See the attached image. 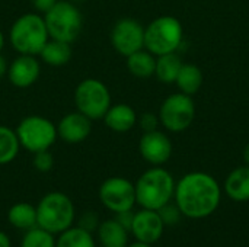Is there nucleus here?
Instances as JSON below:
<instances>
[{
  "instance_id": "f257e3e1",
  "label": "nucleus",
  "mask_w": 249,
  "mask_h": 247,
  "mask_svg": "<svg viewBox=\"0 0 249 247\" xmlns=\"http://www.w3.org/2000/svg\"><path fill=\"white\" fill-rule=\"evenodd\" d=\"M174 195L181 214L194 220L212 215L220 204L219 183L201 172L184 176L175 186Z\"/></svg>"
},
{
  "instance_id": "f03ea898",
  "label": "nucleus",
  "mask_w": 249,
  "mask_h": 247,
  "mask_svg": "<svg viewBox=\"0 0 249 247\" xmlns=\"http://www.w3.org/2000/svg\"><path fill=\"white\" fill-rule=\"evenodd\" d=\"M50 39L44 16L38 13H25L19 16L10 31L9 41L16 52L38 55Z\"/></svg>"
},
{
  "instance_id": "7ed1b4c3",
  "label": "nucleus",
  "mask_w": 249,
  "mask_h": 247,
  "mask_svg": "<svg viewBox=\"0 0 249 247\" xmlns=\"http://www.w3.org/2000/svg\"><path fill=\"white\" fill-rule=\"evenodd\" d=\"M136 188V202L146 210L158 211L163 205H166L175 192L174 178L169 172L160 167H153L144 172L137 183Z\"/></svg>"
},
{
  "instance_id": "20e7f679",
  "label": "nucleus",
  "mask_w": 249,
  "mask_h": 247,
  "mask_svg": "<svg viewBox=\"0 0 249 247\" xmlns=\"http://www.w3.org/2000/svg\"><path fill=\"white\" fill-rule=\"evenodd\" d=\"M74 217L73 201L63 192H50L44 195L36 205L38 227L53 234H61L73 227Z\"/></svg>"
},
{
  "instance_id": "39448f33",
  "label": "nucleus",
  "mask_w": 249,
  "mask_h": 247,
  "mask_svg": "<svg viewBox=\"0 0 249 247\" xmlns=\"http://www.w3.org/2000/svg\"><path fill=\"white\" fill-rule=\"evenodd\" d=\"M44 20L50 38L73 44L83 29V16L79 7L69 0H58L47 13Z\"/></svg>"
},
{
  "instance_id": "423d86ee",
  "label": "nucleus",
  "mask_w": 249,
  "mask_h": 247,
  "mask_svg": "<svg viewBox=\"0 0 249 247\" xmlns=\"http://www.w3.org/2000/svg\"><path fill=\"white\" fill-rule=\"evenodd\" d=\"M15 131L20 147L32 154L36 151L50 150L58 137L57 127L48 118L41 115L25 116L18 124Z\"/></svg>"
},
{
  "instance_id": "0eeeda50",
  "label": "nucleus",
  "mask_w": 249,
  "mask_h": 247,
  "mask_svg": "<svg viewBox=\"0 0 249 247\" xmlns=\"http://www.w3.org/2000/svg\"><path fill=\"white\" fill-rule=\"evenodd\" d=\"M76 111L90 121L102 119L111 106V93L104 82L98 79H85L74 89Z\"/></svg>"
},
{
  "instance_id": "6e6552de",
  "label": "nucleus",
  "mask_w": 249,
  "mask_h": 247,
  "mask_svg": "<svg viewBox=\"0 0 249 247\" xmlns=\"http://www.w3.org/2000/svg\"><path fill=\"white\" fill-rule=\"evenodd\" d=\"M182 39V26L172 16L155 19L144 29V47L155 55L174 52Z\"/></svg>"
},
{
  "instance_id": "1a4fd4ad",
  "label": "nucleus",
  "mask_w": 249,
  "mask_h": 247,
  "mask_svg": "<svg viewBox=\"0 0 249 247\" xmlns=\"http://www.w3.org/2000/svg\"><path fill=\"white\" fill-rule=\"evenodd\" d=\"M99 201L114 214L133 210L134 204H137L136 188L125 178H108L99 186Z\"/></svg>"
},
{
  "instance_id": "9d476101",
  "label": "nucleus",
  "mask_w": 249,
  "mask_h": 247,
  "mask_svg": "<svg viewBox=\"0 0 249 247\" xmlns=\"http://www.w3.org/2000/svg\"><path fill=\"white\" fill-rule=\"evenodd\" d=\"M196 115L194 102L188 95H172L160 106L159 118L163 127L172 132L187 130Z\"/></svg>"
},
{
  "instance_id": "9b49d317",
  "label": "nucleus",
  "mask_w": 249,
  "mask_h": 247,
  "mask_svg": "<svg viewBox=\"0 0 249 247\" xmlns=\"http://www.w3.org/2000/svg\"><path fill=\"white\" fill-rule=\"evenodd\" d=\"M111 44L114 49L128 57L144 47V28L131 17L120 19L111 31Z\"/></svg>"
},
{
  "instance_id": "f8f14e48",
  "label": "nucleus",
  "mask_w": 249,
  "mask_h": 247,
  "mask_svg": "<svg viewBox=\"0 0 249 247\" xmlns=\"http://www.w3.org/2000/svg\"><path fill=\"white\" fill-rule=\"evenodd\" d=\"M165 224L159 217L158 211L143 208L139 213H134V220L131 226V233L139 242H144L149 245L160 240L163 234Z\"/></svg>"
},
{
  "instance_id": "ddd939ff",
  "label": "nucleus",
  "mask_w": 249,
  "mask_h": 247,
  "mask_svg": "<svg viewBox=\"0 0 249 247\" xmlns=\"http://www.w3.org/2000/svg\"><path fill=\"white\" fill-rule=\"evenodd\" d=\"M41 66L36 60V55L19 54L7 68L9 82L19 89L31 87L39 77Z\"/></svg>"
},
{
  "instance_id": "4468645a",
  "label": "nucleus",
  "mask_w": 249,
  "mask_h": 247,
  "mask_svg": "<svg viewBox=\"0 0 249 247\" xmlns=\"http://www.w3.org/2000/svg\"><path fill=\"white\" fill-rule=\"evenodd\" d=\"M139 150L146 162L152 165H162L169 160L172 154V144L163 132L155 130L143 134Z\"/></svg>"
},
{
  "instance_id": "2eb2a0df",
  "label": "nucleus",
  "mask_w": 249,
  "mask_h": 247,
  "mask_svg": "<svg viewBox=\"0 0 249 247\" xmlns=\"http://www.w3.org/2000/svg\"><path fill=\"white\" fill-rule=\"evenodd\" d=\"M92 132V121L79 111L64 115L58 125L57 134L67 144H79L85 141Z\"/></svg>"
},
{
  "instance_id": "dca6fc26",
  "label": "nucleus",
  "mask_w": 249,
  "mask_h": 247,
  "mask_svg": "<svg viewBox=\"0 0 249 247\" xmlns=\"http://www.w3.org/2000/svg\"><path fill=\"white\" fill-rule=\"evenodd\" d=\"M102 119L105 121V125L111 131L127 132L134 127L137 121V115L131 106L125 103H118V105H111Z\"/></svg>"
},
{
  "instance_id": "f3484780",
  "label": "nucleus",
  "mask_w": 249,
  "mask_h": 247,
  "mask_svg": "<svg viewBox=\"0 0 249 247\" xmlns=\"http://www.w3.org/2000/svg\"><path fill=\"white\" fill-rule=\"evenodd\" d=\"M96 233L101 246L125 247L128 243V231L115 218L99 223Z\"/></svg>"
},
{
  "instance_id": "a211bd4d",
  "label": "nucleus",
  "mask_w": 249,
  "mask_h": 247,
  "mask_svg": "<svg viewBox=\"0 0 249 247\" xmlns=\"http://www.w3.org/2000/svg\"><path fill=\"white\" fill-rule=\"evenodd\" d=\"M226 194L236 202L249 201V166L235 169L225 182Z\"/></svg>"
},
{
  "instance_id": "6ab92c4d",
  "label": "nucleus",
  "mask_w": 249,
  "mask_h": 247,
  "mask_svg": "<svg viewBox=\"0 0 249 247\" xmlns=\"http://www.w3.org/2000/svg\"><path fill=\"white\" fill-rule=\"evenodd\" d=\"M38 55L45 64L53 67H61L67 64L71 58V44L50 38Z\"/></svg>"
},
{
  "instance_id": "aec40b11",
  "label": "nucleus",
  "mask_w": 249,
  "mask_h": 247,
  "mask_svg": "<svg viewBox=\"0 0 249 247\" xmlns=\"http://www.w3.org/2000/svg\"><path fill=\"white\" fill-rule=\"evenodd\" d=\"M7 221L18 230L26 231L36 227V207L28 202H18L7 211Z\"/></svg>"
},
{
  "instance_id": "412c9836",
  "label": "nucleus",
  "mask_w": 249,
  "mask_h": 247,
  "mask_svg": "<svg viewBox=\"0 0 249 247\" xmlns=\"http://www.w3.org/2000/svg\"><path fill=\"white\" fill-rule=\"evenodd\" d=\"M127 67L133 76L146 79V77H150L152 74H155L156 60L153 58L152 52L139 49L127 57Z\"/></svg>"
},
{
  "instance_id": "4be33fe9",
  "label": "nucleus",
  "mask_w": 249,
  "mask_h": 247,
  "mask_svg": "<svg viewBox=\"0 0 249 247\" xmlns=\"http://www.w3.org/2000/svg\"><path fill=\"white\" fill-rule=\"evenodd\" d=\"M181 67H182V63H181L179 55L174 52L163 54V55H159V58L156 60L155 74L162 83H172V82H177Z\"/></svg>"
},
{
  "instance_id": "5701e85b",
  "label": "nucleus",
  "mask_w": 249,
  "mask_h": 247,
  "mask_svg": "<svg viewBox=\"0 0 249 247\" xmlns=\"http://www.w3.org/2000/svg\"><path fill=\"white\" fill-rule=\"evenodd\" d=\"M20 144L16 135V131L0 125V166L13 162L19 153Z\"/></svg>"
},
{
  "instance_id": "b1692460",
  "label": "nucleus",
  "mask_w": 249,
  "mask_h": 247,
  "mask_svg": "<svg viewBox=\"0 0 249 247\" xmlns=\"http://www.w3.org/2000/svg\"><path fill=\"white\" fill-rule=\"evenodd\" d=\"M203 83V73L197 66L193 64H182L179 74L177 77V84L178 87L185 93V95H193L196 93Z\"/></svg>"
},
{
  "instance_id": "393cba45",
  "label": "nucleus",
  "mask_w": 249,
  "mask_h": 247,
  "mask_svg": "<svg viewBox=\"0 0 249 247\" xmlns=\"http://www.w3.org/2000/svg\"><path fill=\"white\" fill-rule=\"evenodd\" d=\"M55 247H96V245L92 233L80 227H70L60 234L58 240H55Z\"/></svg>"
},
{
  "instance_id": "a878e982",
  "label": "nucleus",
  "mask_w": 249,
  "mask_h": 247,
  "mask_svg": "<svg viewBox=\"0 0 249 247\" xmlns=\"http://www.w3.org/2000/svg\"><path fill=\"white\" fill-rule=\"evenodd\" d=\"M20 247H55V239L53 233L36 226L25 231Z\"/></svg>"
},
{
  "instance_id": "bb28decb",
  "label": "nucleus",
  "mask_w": 249,
  "mask_h": 247,
  "mask_svg": "<svg viewBox=\"0 0 249 247\" xmlns=\"http://www.w3.org/2000/svg\"><path fill=\"white\" fill-rule=\"evenodd\" d=\"M32 165L34 167L41 172V173H47L53 169L54 166V157L50 153V150H42V151H36L34 153V159H32Z\"/></svg>"
},
{
  "instance_id": "cd10ccee",
  "label": "nucleus",
  "mask_w": 249,
  "mask_h": 247,
  "mask_svg": "<svg viewBox=\"0 0 249 247\" xmlns=\"http://www.w3.org/2000/svg\"><path fill=\"white\" fill-rule=\"evenodd\" d=\"M158 214L162 218V221H163L165 226H174V224H177L181 220V215H182L181 211H179V208L177 207V204L175 205H171L169 202L166 205H163L162 208H159L158 210Z\"/></svg>"
},
{
  "instance_id": "c85d7f7f",
  "label": "nucleus",
  "mask_w": 249,
  "mask_h": 247,
  "mask_svg": "<svg viewBox=\"0 0 249 247\" xmlns=\"http://www.w3.org/2000/svg\"><path fill=\"white\" fill-rule=\"evenodd\" d=\"M77 227H80V229H83V230H86L89 233L96 231L98 227H99V217H98V214L93 213V211H85L80 215V218H79V226Z\"/></svg>"
},
{
  "instance_id": "c756f323",
  "label": "nucleus",
  "mask_w": 249,
  "mask_h": 247,
  "mask_svg": "<svg viewBox=\"0 0 249 247\" xmlns=\"http://www.w3.org/2000/svg\"><path fill=\"white\" fill-rule=\"evenodd\" d=\"M140 127L144 132L155 131L158 127V116L153 114H143L140 118Z\"/></svg>"
},
{
  "instance_id": "7c9ffc66",
  "label": "nucleus",
  "mask_w": 249,
  "mask_h": 247,
  "mask_svg": "<svg viewBox=\"0 0 249 247\" xmlns=\"http://www.w3.org/2000/svg\"><path fill=\"white\" fill-rule=\"evenodd\" d=\"M115 220H117L127 231H131V226H133V220H134V213H133L131 210L117 213V214H115Z\"/></svg>"
},
{
  "instance_id": "2f4dec72",
  "label": "nucleus",
  "mask_w": 249,
  "mask_h": 247,
  "mask_svg": "<svg viewBox=\"0 0 249 247\" xmlns=\"http://www.w3.org/2000/svg\"><path fill=\"white\" fill-rule=\"evenodd\" d=\"M58 0H31V4L34 9L39 13H47Z\"/></svg>"
},
{
  "instance_id": "473e14b6",
  "label": "nucleus",
  "mask_w": 249,
  "mask_h": 247,
  "mask_svg": "<svg viewBox=\"0 0 249 247\" xmlns=\"http://www.w3.org/2000/svg\"><path fill=\"white\" fill-rule=\"evenodd\" d=\"M7 68H9V64L6 61V58L0 54V77H3L4 74H7Z\"/></svg>"
},
{
  "instance_id": "72a5a7b5",
  "label": "nucleus",
  "mask_w": 249,
  "mask_h": 247,
  "mask_svg": "<svg viewBox=\"0 0 249 247\" xmlns=\"http://www.w3.org/2000/svg\"><path fill=\"white\" fill-rule=\"evenodd\" d=\"M0 247H12L9 236L3 231H0Z\"/></svg>"
},
{
  "instance_id": "f704fd0d",
  "label": "nucleus",
  "mask_w": 249,
  "mask_h": 247,
  "mask_svg": "<svg viewBox=\"0 0 249 247\" xmlns=\"http://www.w3.org/2000/svg\"><path fill=\"white\" fill-rule=\"evenodd\" d=\"M125 247H152V245H149V243H144V242H139V240H136L134 243H131V245H128V246Z\"/></svg>"
},
{
  "instance_id": "c9c22d12",
  "label": "nucleus",
  "mask_w": 249,
  "mask_h": 247,
  "mask_svg": "<svg viewBox=\"0 0 249 247\" xmlns=\"http://www.w3.org/2000/svg\"><path fill=\"white\" fill-rule=\"evenodd\" d=\"M244 159H245V162H247V165L249 166V144L245 147V151H244Z\"/></svg>"
},
{
  "instance_id": "e433bc0d",
  "label": "nucleus",
  "mask_w": 249,
  "mask_h": 247,
  "mask_svg": "<svg viewBox=\"0 0 249 247\" xmlns=\"http://www.w3.org/2000/svg\"><path fill=\"white\" fill-rule=\"evenodd\" d=\"M3 47H4V35H3V32L0 31V51L3 49Z\"/></svg>"
},
{
  "instance_id": "4c0bfd02",
  "label": "nucleus",
  "mask_w": 249,
  "mask_h": 247,
  "mask_svg": "<svg viewBox=\"0 0 249 247\" xmlns=\"http://www.w3.org/2000/svg\"><path fill=\"white\" fill-rule=\"evenodd\" d=\"M102 247H105V246H102Z\"/></svg>"
}]
</instances>
